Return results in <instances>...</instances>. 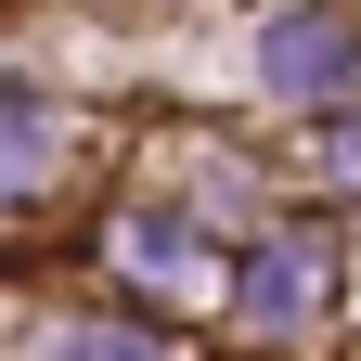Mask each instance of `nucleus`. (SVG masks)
I'll use <instances>...</instances> for the list:
<instances>
[{
  "mask_svg": "<svg viewBox=\"0 0 361 361\" xmlns=\"http://www.w3.org/2000/svg\"><path fill=\"white\" fill-rule=\"evenodd\" d=\"M310 297H323V233H284L258 258V323H297Z\"/></svg>",
  "mask_w": 361,
  "mask_h": 361,
  "instance_id": "1",
  "label": "nucleus"
},
{
  "mask_svg": "<svg viewBox=\"0 0 361 361\" xmlns=\"http://www.w3.org/2000/svg\"><path fill=\"white\" fill-rule=\"evenodd\" d=\"M52 155H65V129H52V116H39V104H0V207H13Z\"/></svg>",
  "mask_w": 361,
  "mask_h": 361,
  "instance_id": "2",
  "label": "nucleus"
},
{
  "mask_svg": "<svg viewBox=\"0 0 361 361\" xmlns=\"http://www.w3.org/2000/svg\"><path fill=\"white\" fill-rule=\"evenodd\" d=\"M336 65H348V39H336V26H284V39H271V78H297V90H323Z\"/></svg>",
  "mask_w": 361,
  "mask_h": 361,
  "instance_id": "3",
  "label": "nucleus"
},
{
  "mask_svg": "<svg viewBox=\"0 0 361 361\" xmlns=\"http://www.w3.org/2000/svg\"><path fill=\"white\" fill-rule=\"evenodd\" d=\"M52 361H155V336H78V348H52Z\"/></svg>",
  "mask_w": 361,
  "mask_h": 361,
  "instance_id": "4",
  "label": "nucleus"
}]
</instances>
